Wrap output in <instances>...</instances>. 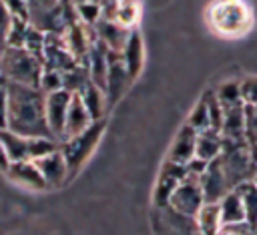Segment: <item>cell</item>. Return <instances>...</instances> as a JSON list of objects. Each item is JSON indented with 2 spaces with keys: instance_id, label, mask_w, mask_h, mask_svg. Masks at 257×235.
Here are the masks:
<instances>
[{
  "instance_id": "obj_1",
  "label": "cell",
  "mask_w": 257,
  "mask_h": 235,
  "mask_svg": "<svg viewBox=\"0 0 257 235\" xmlns=\"http://www.w3.org/2000/svg\"><path fill=\"white\" fill-rule=\"evenodd\" d=\"M44 104H46V94L38 86H24L16 82H8L6 129L22 137L54 139L46 125Z\"/></svg>"
},
{
  "instance_id": "obj_2",
  "label": "cell",
  "mask_w": 257,
  "mask_h": 235,
  "mask_svg": "<svg viewBox=\"0 0 257 235\" xmlns=\"http://www.w3.org/2000/svg\"><path fill=\"white\" fill-rule=\"evenodd\" d=\"M24 4L28 24L42 34L62 36L74 22H78L70 0H24Z\"/></svg>"
},
{
  "instance_id": "obj_3",
  "label": "cell",
  "mask_w": 257,
  "mask_h": 235,
  "mask_svg": "<svg viewBox=\"0 0 257 235\" xmlns=\"http://www.w3.org/2000/svg\"><path fill=\"white\" fill-rule=\"evenodd\" d=\"M207 24L223 38H241L253 26L251 6L245 0H213L207 10Z\"/></svg>"
},
{
  "instance_id": "obj_4",
  "label": "cell",
  "mask_w": 257,
  "mask_h": 235,
  "mask_svg": "<svg viewBox=\"0 0 257 235\" xmlns=\"http://www.w3.org/2000/svg\"><path fill=\"white\" fill-rule=\"evenodd\" d=\"M42 60L26 48H4L0 54V74L8 82L24 86H40Z\"/></svg>"
},
{
  "instance_id": "obj_5",
  "label": "cell",
  "mask_w": 257,
  "mask_h": 235,
  "mask_svg": "<svg viewBox=\"0 0 257 235\" xmlns=\"http://www.w3.org/2000/svg\"><path fill=\"white\" fill-rule=\"evenodd\" d=\"M227 183L231 189H237L239 185L247 183L255 175V165L251 159L249 143H233V141H223V151L217 157Z\"/></svg>"
},
{
  "instance_id": "obj_6",
  "label": "cell",
  "mask_w": 257,
  "mask_h": 235,
  "mask_svg": "<svg viewBox=\"0 0 257 235\" xmlns=\"http://www.w3.org/2000/svg\"><path fill=\"white\" fill-rule=\"evenodd\" d=\"M0 141L4 145L6 157L10 163L18 161H36L56 149H60V143L48 137H22L8 129L0 131Z\"/></svg>"
},
{
  "instance_id": "obj_7",
  "label": "cell",
  "mask_w": 257,
  "mask_h": 235,
  "mask_svg": "<svg viewBox=\"0 0 257 235\" xmlns=\"http://www.w3.org/2000/svg\"><path fill=\"white\" fill-rule=\"evenodd\" d=\"M104 127H106V119H100V121H94L86 131H82L80 135L60 143V151L64 155V161L68 165V175L74 177L80 167L88 161V157L94 153L102 133H104Z\"/></svg>"
},
{
  "instance_id": "obj_8",
  "label": "cell",
  "mask_w": 257,
  "mask_h": 235,
  "mask_svg": "<svg viewBox=\"0 0 257 235\" xmlns=\"http://www.w3.org/2000/svg\"><path fill=\"white\" fill-rule=\"evenodd\" d=\"M173 211L185 215V217H193L199 213V209L205 205V197L199 185V177L187 173V177L179 183V187L173 191L169 203H167Z\"/></svg>"
},
{
  "instance_id": "obj_9",
  "label": "cell",
  "mask_w": 257,
  "mask_h": 235,
  "mask_svg": "<svg viewBox=\"0 0 257 235\" xmlns=\"http://www.w3.org/2000/svg\"><path fill=\"white\" fill-rule=\"evenodd\" d=\"M153 229L155 235H201L193 217H185L169 205L153 207Z\"/></svg>"
},
{
  "instance_id": "obj_10",
  "label": "cell",
  "mask_w": 257,
  "mask_h": 235,
  "mask_svg": "<svg viewBox=\"0 0 257 235\" xmlns=\"http://www.w3.org/2000/svg\"><path fill=\"white\" fill-rule=\"evenodd\" d=\"M133 84V78L120 58L118 52H108V72H106V84H104V98H106V106H114L122 94L128 90V86Z\"/></svg>"
},
{
  "instance_id": "obj_11",
  "label": "cell",
  "mask_w": 257,
  "mask_h": 235,
  "mask_svg": "<svg viewBox=\"0 0 257 235\" xmlns=\"http://www.w3.org/2000/svg\"><path fill=\"white\" fill-rule=\"evenodd\" d=\"M76 64L78 62L68 52L64 38L58 34H46V42H44V50H42V66L64 74L70 68H74Z\"/></svg>"
},
{
  "instance_id": "obj_12",
  "label": "cell",
  "mask_w": 257,
  "mask_h": 235,
  "mask_svg": "<svg viewBox=\"0 0 257 235\" xmlns=\"http://www.w3.org/2000/svg\"><path fill=\"white\" fill-rule=\"evenodd\" d=\"M70 98H72V94L66 92L64 88L46 94V104H44V110H46V125H48L50 135H52L58 143H62L64 121H66V110H68Z\"/></svg>"
},
{
  "instance_id": "obj_13",
  "label": "cell",
  "mask_w": 257,
  "mask_h": 235,
  "mask_svg": "<svg viewBox=\"0 0 257 235\" xmlns=\"http://www.w3.org/2000/svg\"><path fill=\"white\" fill-rule=\"evenodd\" d=\"M199 185H201V191H203V197H205V203H219L229 191H233L227 183V177L219 165V161H211L207 163L205 171L201 173L199 177Z\"/></svg>"
},
{
  "instance_id": "obj_14",
  "label": "cell",
  "mask_w": 257,
  "mask_h": 235,
  "mask_svg": "<svg viewBox=\"0 0 257 235\" xmlns=\"http://www.w3.org/2000/svg\"><path fill=\"white\" fill-rule=\"evenodd\" d=\"M187 177V167L185 165H177V163H171V161H165L161 173H159V179H157V185H155V207H165L173 195V191L179 187V183Z\"/></svg>"
},
{
  "instance_id": "obj_15",
  "label": "cell",
  "mask_w": 257,
  "mask_h": 235,
  "mask_svg": "<svg viewBox=\"0 0 257 235\" xmlns=\"http://www.w3.org/2000/svg\"><path fill=\"white\" fill-rule=\"evenodd\" d=\"M34 163H36V167H38V171H40V175H42V179L46 183V189L60 187V185H64L70 179L68 165H66L64 155H62L60 149H56V151H52V153L36 159Z\"/></svg>"
},
{
  "instance_id": "obj_16",
  "label": "cell",
  "mask_w": 257,
  "mask_h": 235,
  "mask_svg": "<svg viewBox=\"0 0 257 235\" xmlns=\"http://www.w3.org/2000/svg\"><path fill=\"white\" fill-rule=\"evenodd\" d=\"M195 145H197V131H193L187 123L179 129L171 149H169V155H167V161L171 163H177V165H189L193 159H195Z\"/></svg>"
},
{
  "instance_id": "obj_17",
  "label": "cell",
  "mask_w": 257,
  "mask_h": 235,
  "mask_svg": "<svg viewBox=\"0 0 257 235\" xmlns=\"http://www.w3.org/2000/svg\"><path fill=\"white\" fill-rule=\"evenodd\" d=\"M92 30H94V38H96L100 44H104L110 52H118V54L122 52L124 42H126V38H128V34H131L128 28L116 24L114 20H104V18H100V20L92 26Z\"/></svg>"
},
{
  "instance_id": "obj_18",
  "label": "cell",
  "mask_w": 257,
  "mask_h": 235,
  "mask_svg": "<svg viewBox=\"0 0 257 235\" xmlns=\"http://www.w3.org/2000/svg\"><path fill=\"white\" fill-rule=\"evenodd\" d=\"M219 133H221L223 141L247 143V139H245V104L223 106V121H221Z\"/></svg>"
},
{
  "instance_id": "obj_19",
  "label": "cell",
  "mask_w": 257,
  "mask_h": 235,
  "mask_svg": "<svg viewBox=\"0 0 257 235\" xmlns=\"http://www.w3.org/2000/svg\"><path fill=\"white\" fill-rule=\"evenodd\" d=\"M94 121L90 119L86 106L82 104L80 96L78 94H72L70 98V104H68V110H66V121H64V135H62V143L80 135L82 131H86Z\"/></svg>"
},
{
  "instance_id": "obj_20",
  "label": "cell",
  "mask_w": 257,
  "mask_h": 235,
  "mask_svg": "<svg viewBox=\"0 0 257 235\" xmlns=\"http://www.w3.org/2000/svg\"><path fill=\"white\" fill-rule=\"evenodd\" d=\"M120 58L131 74V78L135 80L141 70H143V64H145V42H143V36L139 32V28H133L126 42H124V48L120 52Z\"/></svg>"
},
{
  "instance_id": "obj_21",
  "label": "cell",
  "mask_w": 257,
  "mask_h": 235,
  "mask_svg": "<svg viewBox=\"0 0 257 235\" xmlns=\"http://www.w3.org/2000/svg\"><path fill=\"white\" fill-rule=\"evenodd\" d=\"M6 175L18 183V185H24L28 189H34V191H44L46 189V183L36 167L34 161H18V163H10V167L6 169Z\"/></svg>"
},
{
  "instance_id": "obj_22",
  "label": "cell",
  "mask_w": 257,
  "mask_h": 235,
  "mask_svg": "<svg viewBox=\"0 0 257 235\" xmlns=\"http://www.w3.org/2000/svg\"><path fill=\"white\" fill-rule=\"evenodd\" d=\"M223 151V137L215 129H207L197 133V145H195V159L203 163L215 161Z\"/></svg>"
},
{
  "instance_id": "obj_23",
  "label": "cell",
  "mask_w": 257,
  "mask_h": 235,
  "mask_svg": "<svg viewBox=\"0 0 257 235\" xmlns=\"http://www.w3.org/2000/svg\"><path fill=\"white\" fill-rule=\"evenodd\" d=\"M78 96H80L82 104L86 106V110H88V114H90L92 121H100V119H104V112L108 110V106H106V98H104V92H102L92 80L78 92Z\"/></svg>"
},
{
  "instance_id": "obj_24",
  "label": "cell",
  "mask_w": 257,
  "mask_h": 235,
  "mask_svg": "<svg viewBox=\"0 0 257 235\" xmlns=\"http://www.w3.org/2000/svg\"><path fill=\"white\" fill-rule=\"evenodd\" d=\"M195 225H197L201 235H219V231L223 227L219 205L217 203H205L199 209V213L195 215Z\"/></svg>"
},
{
  "instance_id": "obj_25",
  "label": "cell",
  "mask_w": 257,
  "mask_h": 235,
  "mask_svg": "<svg viewBox=\"0 0 257 235\" xmlns=\"http://www.w3.org/2000/svg\"><path fill=\"white\" fill-rule=\"evenodd\" d=\"M219 213H221V221L223 225H235V223H245V209L241 203L239 193L233 189L229 191L219 203Z\"/></svg>"
},
{
  "instance_id": "obj_26",
  "label": "cell",
  "mask_w": 257,
  "mask_h": 235,
  "mask_svg": "<svg viewBox=\"0 0 257 235\" xmlns=\"http://www.w3.org/2000/svg\"><path fill=\"white\" fill-rule=\"evenodd\" d=\"M235 191L239 193L243 209H245V223H249L257 231V187L253 185V181H247L239 185Z\"/></svg>"
},
{
  "instance_id": "obj_27",
  "label": "cell",
  "mask_w": 257,
  "mask_h": 235,
  "mask_svg": "<svg viewBox=\"0 0 257 235\" xmlns=\"http://www.w3.org/2000/svg\"><path fill=\"white\" fill-rule=\"evenodd\" d=\"M215 96L221 106H233V104H245L241 96V80L239 78H229L221 82L215 90Z\"/></svg>"
},
{
  "instance_id": "obj_28",
  "label": "cell",
  "mask_w": 257,
  "mask_h": 235,
  "mask_svg": "<svg viewBox=\"0 0 257 235\" xmlns=\"http://www.w3.org/2000/svg\"><path fill=\"white\" fill-rule=\"evenodd\" d=\"M139 14H141L139 2H118L116 0L114 2V12H112L110 20H114L116 24H120V26H124L128 30H133V28H137L135 24L139 20Z\"/></svg>"
},
{
  "instance_id": "obj_29",
  "label": "cell",
  "mask_w": 257,
  "mask_h": 235,
  "mask_svg": "<svg viewBox=\"0 0 257 235\" xmlns=\"http://www.w3.org/2000/svg\"><path fill=\"white\" fill-rule=\"evenodd\" d=\"M187 125L193 129V131H197V133H201V131H207V129H211V119H209V106H207V98H205V94L197 100V104L193 106V110L189 112V119H187Z\"/></svg>"
},
{
  "instance_id": "obj_30",
  "label": "cell",
  "mask_w": 257,
  "mask_h": 235,
  "mask_svg": "<svg viewBox=\"0 0 257 235\" xmlns=\"http://www.w3.org/2000/svg\"><path fill=\"white\" fill-rule=\"evenodd\" d=\"M76 10V16H78V22H82L84 26H94L100 16H102V6L100 2H86V4H78L74 6Z\"/></svg>"
},
{
  "instance_id": "obj_31",
  "label": "cell",
  "mask_w": 257,
  "mask_h": 235,
  "mask_svg": "<svg viewBox=\"0 0 257 235\" xmlns=\"http://www.w3.org/2000/svg\"><path fill=\"white\" fill-rule=\"evenodd\" d=\"M44 94L62 90V74L50 68H42V76H40V86H38Z\"/></svg>"
},
{
  "instance_id": "obj_32",
  "label": "cell",
  "mask_w": 257,
  "mask_h": 235,
  "mask_svg": "<svg viewBox=\"0 0 257 235\" xmlns=\"http://www.w3.org/2000/svg\"><path fill=\"white\" fill-rule=\"evenodd\" d=\"M241 80V96L249 106H257V74H247Z\"/></svg>"
},
{
  "instance_id": "obj_33",
  "label": "cell",
  "mask_w": 257,
  "mask_h": 235,
  "mask_svg": "<svg viewBox=\"0 0 257 235\" xmlns=\"http://www.w3.org/2000/svg\"><path fill=\"white\" fill-rule=\"evenodd\" d=\"M245 139L249 145H257V106L245 104Z\"/></svg>"
},
{
  "instance_id": "obj_34",
  "label": "cell",
  "mask_w": 257,
  "mask_h": 235,
  "mask_svg": "<svg viewBox=\"0 0 257 235\" xmlns=\"http://www.w3.org/2000/svg\"><path fill=\"white\" fill-rule=\"evenodd\" d=\"M12 22H14V16L6 10V6L0 0V52L8 46V36H10Z\"/></svg>"
},
{
  "instance_id": "obj_35",
  "label": "cell",
  "mask_w": 257,
  "mask_h": 235,
  "mask_svg": "<svg viewBox=\"0 0 257 235\" xmlns=\"http://www.w3.org/2000/svg\"><path fill=\"white\" fill-rule=\"evenodd\" d=\"M6 116H8V80L0 74V131L6 129Z\"/></svg>"
},
{
  "instance_id": "obj_36",
  "label": "cell",
  "mask_w": 257,
  "mask_h": 235,
  "mask_svg": "<svg viewBox=\"0 0 257 235\" xmlns=\"http://www.w3.org/2000/svg\"><path fill=\"white\" fill-rule=\"evenodd\" d=\"M2 4L6 6V10H8L14 18L26 20V4H24V0H2ZM26 22H28V20H26Z\"/></svg>"
},
{
  "instance_id": "obj_37",
  "label": "cell",
  "mask_w": 257,
  "mask_h": 235,
  "mask_svg": "<svg viewBox=\"0 0 257 235\" xmlns=\"http://www.w3.org/2000/svg\"><path fill=\"white\" fill-rule=\"evenodd\" d=\"M8 167H10V161H8L6 151H4V145H2V141H0V169H2V171H6Z\"/></svg>"
},
{
  "instance_id": "obj_38",
  "label": "cell",
  "mask_w": 257,
  "mask_h": 235,
  "mask_svg": "<svg viewBox=\"0 0 257 235\" xmlns=\"http://www.w3.org/2000/svg\"><path fill=\"white\" fill-rule=\"evenodd\" d=\"M249 151H251V159H253V165L257 167V145H249Z\"/></svg>"
},
{
  "instance_id": "obj_39",
  "label": "cell",
  "mask_w": 257,
  "mask_h": 235,
  "mask_svg": "<svg viewBox=\"0 0 257 235\" xmlns=\"http://www.w3.org/2000/svg\"><path fill=\"white\" fill-rule=\"evenodd\" d=\"M72 6H78V4H86V2H96V0H70Z\"/></svg>"
},
{
  "instance_id": "obj_40",
  "label": "cell",
  "mask_w": 257,
  "mask_h": 235,
  "mask_svg": "<svg viewBox=\"0 0 257 235\" xmlns=\"http://www.w3.org/2000/svg\"><path fill=\"white\" fill-rule=\"evenodd\" d=\"M251 181H253V185L257 187V169H255V175H253V179H251Z\"/></svg>"
},
{
  "instance_id": "obj_41",
  "label": "cell",
  "mask_w": 257,
  "mask_h": 235,
  "mask_svg": "<svg viewBox=\"0 0 257 235\" xmlns=\"http://www.w3.org/2000/svg\"><path fill=\"white\" fill-rule=\"evenodd\" d=\"M118 2H139V0H118Z\"/></svg>"
},
{
  "instance_id": "obj_42",
  "label": "cell",
  "mask_w": 257,
  "mask_h": 235,
  "mask_svg": "<svg viewBox=\"0 0 257 235\" xmlns=\"http://www.w3.org/2000/svg\"><path fill=\"white\" fill-rule=\"evenodd\" d=\"M96 2H100V4H102V2H106V0H96Z\"/></svg>"
},
{
  "instance_id": "obj_43",
  "label": "cell",
  "mask_w": 257,
  "mask_h": 235,
  "mask_svg": "<svg viewBox=\"0 0 257 235\" xmlns=\"http://www.w3.org/2000/svg\"><path fill=\"white\" fill-rule=\"evenodd\" d=\"M255 235H257V231H255Z\"/></svg>"
},
{
  "instance_id": "obj_44",
  "label": "cell",
  "mask_w": 257,
  "mask_h": 235,
  "mask_svg": "<svg viewBox=\"0 0 257 235\" xmlns=\"http://www.w3.org/2000/svg\"><path fill=\"white\" fill-rule=\"evenodd\" d=\"M0 54H2V52H0Z\"/></svg>"
}]
</instances>
